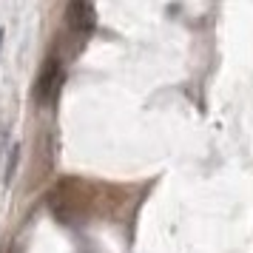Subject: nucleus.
<instances>
[{
    "label": "nucleus",
    "instance_id": "1",
    "mask_svg": "<svg viewBox=\"0 0 253 253\" xmlns=\"http://www.w3.org/2000/svg\"><path fill=\"white\" fill-rule=\"evenodd\" d=\"M66 20H69V29L77 32V35H88L97 26V12H94L91 0H69L66 3Z\"/></svg>",
    "mask_w": 253,
    "mask_h": 253
},
{
    "label": "nucleus",
    "instance_id": "3",
    "mask_svg": "<svg viewBox=\"0 0 253 253\" xmlns=\"http://www.w3.org/2000/svg\"><path fill=\"white\" fill-rule=\"evenodd\" d=\"M17 162H20V148L14 145L12 151H9V157H6V173H3V182L9 185L14 179V171H17Z\"/></svg>",
    "mask_w": 253,
    "mask_h": 253
},
{
    "label": "nucleus",
    "instance_id": "2",
    "mask_svg": "<svg viewBox=\"0 0 253 253\" xmlns=\"http://www.w3.org/2000/svg\"><path fill=\"white\" fill-rule=\"evenodd\" d=\"M57 85H60V63H57V57H51V60L43 63V69L37 74L35 100L37 103H48V100L54 97V91H57Z\"/></svg>",
    "mask_w": 253,
    "mask_h": 253
},
{
    "label": "nucleus",
    "instance_id": "4",
    "mask_svg": "<svg viewBox=\"0 0 253 253\" xmlns=\"http://www.w3.org/2000/svg\"><path fill=\"white\" fill-rule=\"evenodd\" d=\"M0 43H3V29H0Z\"/></svg>",
    "mask_w": 253,
    "mask_h": 253
}]
</instances>
